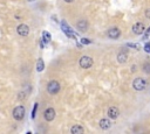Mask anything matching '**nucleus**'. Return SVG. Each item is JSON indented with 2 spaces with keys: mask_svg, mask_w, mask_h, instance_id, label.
<instances>
[{
  "mask_svg": "<svg viewBox=\"0 0 150 134\" xmlns=\"http://www.w3.org/2000/svg\"><path fill=\"white\" fill-rule=\"evenodd\" d=\"M145 86H146V82H145V79H143L141 77L134 79V82H132V88L136 91H142L145 89Z\"/></svg>",
  "mask_w": 150,
  "mask_h": 134,
  "instance_id": "obj_1",
  "label": "nucleus"
},
{
  "mask_svg": "<svg viewBox=\"0 0 150 134\" xmlns=\"http://www.w3.org/2000/svg\"><path fill=\"white\" fill-rule=\"evenodd\" d=\"M79 64L83 69H89L90 66L93 65V58L89 57V56H82L80 58V61H79Z\"/></svg>",
  "mask_w": 150,
  "mask_h": 134,
  "instance_id": "obj_2",
  "label": "nucleus"
},
{
  "mask_svg": "<svg viewBox=\"0 0 150 134\" xmlns=\"http://www.w3.org/2000/svg\"><path fill=\"white\" fill-rule=\"evenodd\" d=\"M25 112H26L25 111V107L21 106V105H19V106H17L13 110V118L15 120H22L24 117H25Z\"/></svg>",
  "mask_w": 150,
  "mask_h": 134,
  "instance_id": "obj_3",
  "label": "nucleus"
},
{
  "mask_svg": "<svg viewBox=\"0 0 150 134\" xmlns=\"http://www.w3.org/2000/svg\"><path fill=\"white\" fill-rule=\"evenodd\" d=\"M47 91L50 93V95H56L59 91H60V84L59 82L56 81H50L47 85Z\"/></svg>",
  "mask_w": 150,
  "mask_h": 134,
  "instance_id": "obj_4",
  "label": "nucleus"
},
{
  "mask_svg": "<svg viewBox=\"0 0 150 134\" xmlns=\"http://www.w3.org/2000/svg\"><path fill=\"white\" fill-rule=\"evenodd\" d=\"M17 32H18V34H19L20 36H27V35L29 34V28H28V26H27V25L21 23V25H19V26H18Z\"/></svg>",
  "mask_w": 150,
  "mask_h": 134,
  "instance_id": "obj_5",
  "label": "nucleus"
},
{
  "mask_svg": "<svg viewBox=\"0 0 150 134\" xmlns=\"http://www.w3.org/2000/svg\"><path fill=\"white\" fill-rule=\"evenodd\" d=\"M43 117H45V119H46L47 121L54 120V118H55V110L52 108V107L47 108V110L45 111V113H43Z\"/></svg>",
  "mask_w": 150,
  "mask_h": 134,
  "instance_id": "obj_6",
  "label": "nucleus"
},
{
  "mask_svg": "<svg viewBox=\"0 0 150 134\" xmlns=\"http://www.w3.org/2000/svg\"><path fill=\"white\" fill-rule=\"evenodd\" d=\"M132 32L134 34L136 35H141L143 32H144V25L142 22H136L134 26H132Z\"/></svg>",
  "mask_w": 150,
  "mask_h": 134,
  "instance_id": "obj_7",
  "label": "nucleus"
},
{
  "mask_svg": "<svg viewBox=\"0 0 150 134\" xmlns=\"http://www.w3.org/2000/svg\"><path fill=\"white\" fill-rule=\"evenodd\" d=\"M61 28H62V30L64 32V34L67 35V36H69V37H73V39H75V35H74V33H73V30L67 26V23L64 22V21H62L61 22Z\"/></svg>",
  "mask_w": 150,
  "mask_h": 134,
  "instance_id": "obj_8",
  "label": "nucleus"
},
{
  "mask_svg": "<svg viewBox=\"0 0 150 134\" xmlns=\"http://www.w3.org/2000/svg\"><path fill=\"white\" fill-rule=\"evenodd\" d=\"M120 35H121V30H120L118 28H111V29L108 30V37H110V39H113V40L118 39Z\"/></svg>",
  "mask_w": 150,
  "mask_h": 134,
  "instance_id": "obj_9",
  "label": "nucleus"
},
{
  "mask_svg": "<svg viewBox=\"0 0 150 134\" xmlns=\"http://www.w3.org/2000/svg\"><path fill=\"white\" fill-rule=\"evenodd\" d=\"M108 115H109V118H111V119L117 118V117L120 115V111H118V108H117V107H115V106H110V107L108 108Z\"/></svg>",
  "mask_w": 150,
  "mask_h": 134,
  "instance_id": "obj_10",
  "label": "nucleus"
},
{
  "mask_svg": "<svg viewBox=\"0 0 150 134\" xmlns=\"http://www.w3.org/2000/svg\"><path fill=\"white\" fill-rule=\"evenodd\" d=\"M99 125H100V127H101L102 129H108V128H110L111 122H110V120H108V119H101Z\"/></svg>",
  "mask_w": 150,
  "mask_h": 134,
  "instance_id": "obj_11",
  "label": "nucleus"
},
{
  "mask_svg": "<svg viewBox=\"0 0 150 134\" xmlns=\"http://www.w3.org/2000/svg\"><path fill=\"white\" fill-rule=\"evenodd\" d=\"M127 58H128V55H127L124 51H121V52L117 55V62H118V63H125V62H127Z\"/></svg>",
  "mask_w": 150,
  "mask_h": 134,
  "instance_id": "obj_12",
  "label": "nucleus"
},
{
  "mask_svg": "<svg viewBox=\"0 0 150 134\" xmlns=\"http://www.w3.org/2000/svg\"><path fill=\"white\" fill-rule=\"evenodd\" d=\"M70 132L73 134H80V133H83V128L80 126V125H75L70 128Z\"/></svg>",
  "mask_w": 150,
  "mask_h": 134,
  "instance_id": "obj_13",
  "label": "nucleus"
},
{
  "mask_svg": "<svg viewBox=\"0 0 150 134\" xmlns=\"http://www.w3.org/2000/svg\"><path fill=\"white\" fill-rule=\"evenodd\" d=\"M87 27H88V23H87V21H79V23H78V29L80 30V32H86L87 30Z\"/></svg>",
  "mask_w": 150,
  "mask_h": 134,
  "instance_id": "obj_14",
  "label": "nucleus"
},
{
  "mask_svg": "<svg viewBox=\"0 0 150 134\" xmlns=\"http://www.w3.org/2000/svg\"><path fill=\"white\" fill-rule=\"evenodd\" d=\"M43 69H45V63H43V61L41 58H39L38 63H36V70H38V73H41Z\"/></svg>",
  "mask_w": 150,
  "mask_h": 134,
  "instance_id": "obj_15",
  "label": "nucleus"
},
{
  "mask_svg": "<svg viewBox=\"0 0 150 134\" xmlns=\"http://www.w3.org/2000/svg\"><path fill=\"white\" fill-rule=\"evenodd\" d=\"M42 41H45L46 43H48V42L50 41V35H49V33L46 32V30L42 33Z\"/></svg>",
  "mask_w": 150,
  "mask_h": 134,
  "instance_id": "obj_16",
  "label": "nucleus"
},
{
  "mask_svg": "<svg viewBox=\"0 0 150 134\" xmlns=\"http://www.w3.org/2000/svg\"><path fill=\"white\" fill-rule=\"evenodd\" d=\"M143 71L150 74V62H145L143 64Z\"/></svg>",
  "mask_w": 150,
  "mask_h": 134,
  "instance_id": "obj_17",
  "label": "nucleus"
},
{
  "mask_svg": "<svg viewBox=\"0 0 150 134\" xmlns=\"http://www.w3.org/2000/svg\"><path fill=\"white\" fill-rule=\"evenodd\" d=\"M127 47L132 48V49H136V50H139V48H141L138 43H128V44H127Z\"/></svg>",
  "mask_w": 150,
  "mask_h": 134,
  "instance_id": "obj_18",
  "label": "nucleus"
},
{
  "mask_svg": "<svg viewBox=\"0 0 150 134\" xmlns=\"http://www.w3.org/2000/svg\"><path fill=\"white\" fill-rule=\"evenodd\" d=\"M36 110H38V103H35V104H34V108H33V111H32V119H34V118H35Z\"/></svg>",
  "mask_w": 150,
  "mask_h": 134,
  "instance_id": "obj_19",
  "label": "nucleus"
},
{
  "mask_svg": "<svg viewBox=\"0 0 150 134\" xmlns=\"http://www.w3.org/2000/svg\"><path fill=\"white\" fill-rule=\"evenodd\" d=\"M149 36H150V27H149V28L145 30V34H144V36H143V40L145 41V40H146Z\"/></svg>",
  "mask_w": 150,
  "mask_h": 134,
  "instance_id": "obj_20",
  "label": "nucleus"
},
{
  "mask_svg": "<svg viewBox=\"0 0 150 134\" xmlns=\"http://www.w3.org/2000/svg\"><path fill=\"white\" fill-rule=\"evenodd\" d=\"M81 43H82V44H90L92 41L88 40V39H81Z\"/></svg>",
  "mask_w": 150,
  "mask_h": 134,
  "instance_id": "obj_21",
  "label": "nucleus"
},
{
  "mask_svg": "<svg viewBox=\"0 0 150 134\" xmlns=\"http://www.w3.org/2000/svg\"><path fill=\"white\" fill-rule=\"evenodd\" d=\"M144 50H145L146 52H149V54H150V42L145 43V46H144Z\"/></svg>",
  "mask_w": 150,
  "mask_h": 134,
  "instance_id": "obj_22",
  "label": "nucleus"
},
{
  "mask_svg": "<svg viewBox=\"0 0 150 134\" xmlns=\"http://www.w3.org/2000/svg\"><path fill=\"white\" fill-rule=\"evenodd\" d=\"M145 17H146V18H148V19H150V8H149V10H146V11H145Z\"/></svg>",
  "mask_w": 150,
  "mask_h": 134,
  "instance_id": "obj_23",
  "label": "nucleus"
},
{
  "mask_svg": "<svg viewBox=\"0 0 150 134\" xmlns=\"http://www.w3.org/2000/svg\"><path fill=\"white\" fill-rule=\"evenodd\" d=\"M135 69H136V66H135V65H132V66H131V71H135Z\"/></svg>",
  "mask_w": 150,
  "mask_h": 134,
  "instance_id": "obj_24",
  "label": "nucleus"
},
{
  "mask_svg": "<svg viewBox=\"0 0 150 134\" xmlns=\"http://www.w3.org/2000/svg\"><path fill=\"white\" fill-rule=\"evenodd\" d=\"M64 1H66V3H73L74 0H64Z\"/></svg>",
  "mask_w": 150,
  "mask_h": 134,
  "instance_id": "obj_25",
  "label": "nucleus"
},
{
  "mask_svg": "<svg viewBox=\"0 0 150 134\" xmlns=\"http://www.w3.org/2000/svg\"><path fill=\"white\" fill-rule=\"evenodd\" d=\"M27 1H34V0H27Z\"/></svg>",
  "mask_w": 150,
  "mask_h": 134,
  "instance_id": "obj_26",
  "label": "nucleus"
}]
</instances>
